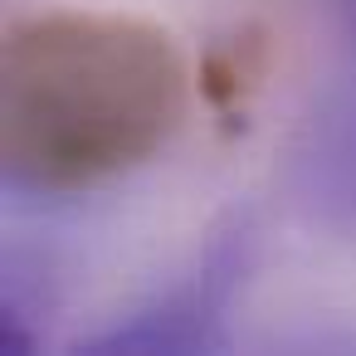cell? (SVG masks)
I'll list each match as a JSON object with an SVG mask.
<instances>
[{
	"label": "cell",
	"mask_w": 356,
	"mask_h": 356,
	"mask_svg": "<svg viewBox=\"0 0 356 356\" xmlns=\"http://www.w3.org/2000/svg\"><path fill=\"white\" fill-rule=\"evenodd\" d=\"M249 254H254L249 225L229 220L166 293H156L127 322L93 337L88 351H210V346H225V317L249 273Z\"/></svg>",
	"instance_id": "cell-2"
},
{
	"label": "cell",
	"mask_w": 356,
	"mask_h": 356,
	"mask_svg": "<svg viewBox=\"0 0 356 356\" xmlns=\"http://www.w3.org/2000/svg\"><path fill=\"white\" fill-rule=\"evenodd\" d=\"M191 69L142 15L40 6L0 44V166L30 195L103 191L181 132Z\"/></svg>",
	"instance_id": "cell-1"
}]
</instances>
